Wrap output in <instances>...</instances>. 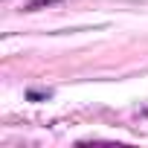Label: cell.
I'll list each match as a JSON object with an SVG mask.
<instances>
[{"mask_svg": "<svg viewBox=\"0 0 148 148\" xmlns=\"http://www.w3.org/2000/svg\"><path fill=\"white\" fill-rule=\"evenodd\" d=\"M52 3H61V0H29V3H26V12H38V9L52 6Z\"/></svg>", "mask_w": 148, "mask_h": 148, "instance_id": "1", "label": "cell"}]
</instances>
